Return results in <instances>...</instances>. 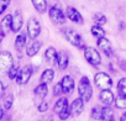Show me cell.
<instances>
[{
  "instance_id": "obj_19",
  "label": "cell",
  "mask_w": 126,
  "mask_h": 121,
  "mask_svg": "<svg viewBox=\"0 0 126 121\" xmlns=\"http://www.w3.org/2000/svg\"><path fill=\"white\" fill-rule=\"evenodd\" d=\"M47 91H48L47 84H46V83H41L40 85L36 87V89H35V95H36L38 99H45V96L47 95Z\"/></svg>"
},
{
  "instance_id": "obj_20",
  "label": "cell",
  "mask_w": 126,
  "mask_h": 121,
  "mask_svg": "<svg viewBox=\"0 0 126 121\" xmlns=\"http://www.w3.org/2000/svg\"><path fill=\"white\" fill-rule=\"evenodd\" d=\"M32 5L38 13H45L47 10V1L46 0H31Z\"/></svg>"
},
{
  "instance_id": "obj_16",
  "label": "cell",
  "mask_w": 126,
  "mask_h": 121,
  "mask_svg": "<svg viewBox=\"0 0 126 121\" xmlns=\"http://www.w3.org/2000/svg\"><path fill=\"white\" fill-rule=\"evenodd\" d=\"M41 46H42V42H40V41H33L31 45L27 46L26 54H27L29 57H33L35 54L38 53V51L41 49Z\"/></svg>"
},
{
  "instance_id": "obj_40",
  "label": "cell",
  "mask_w": 126,
  "mask_h": 121,
  "mask_svg": "<svg viewBox=\"0 0 126 121\" xmlns=\"http://www.w3.org/2000/svg\"><path fill=\"white\" fill-rule=\"evenodd\" d=\"M109 121H116V120H114V119H111V120H109Z\"/></svg>"
},
{
  "instance_id": "obj_30",
  "label": "cell",
  "mask_w": 126,
  "mask_h": 121,
  "mask_svg": "<svg viewBox=\"0 0 126 121\" xmlns=\"http://www.w3.org/2000/svg\"><path fill=\"white\" fill-rule=\"evenodd\" d=\"M19 67L17 66H13L9 71H8V76H9V78L10 79H16V77H17V74H19Z\"/></svg>"
},
{
  "instance_id": "obj_12",
  "label": "cell",
  "mask_w": 126,
  "mask_h": 121,
  "mask_svg": "<svg viewBox=\"0 0 126 121\" xmlns=\"http://www.w3.org/2000/svg\"><path fill=\"white\" fill-rule=\"evenodd\" d=\"M98 47L100 49H103V52L108 56V57H111L114 51H112V47H111V43L110 41L106 38V37H103L100 40H98Z\"/></svg>"
},
{
  "instance_id": "obj_24",
  "label": "cell",
  "mask_w": 126,
  "mask_h": 121,
  "mask_svg": "<svg viewBox=\"0 0 126 121\" xmlns=\"http://www.w3.org/2000/svg\"><path fill=\"white\" fill-rule=\"evenodd\" d=\"M25 45H26V35L25 33L17 35V37L15 40V47H16V49L17 51H21L25 47Z\"/></svg>"
},
{
  "instance_id": "obj_39",
  "label": "cell",
  "mask_w": 126,
  "mask_h": 121,
  "mask_svg": "<svg viewBox=\"0 0 126 121\" xmlns=\"http://www.w3.org/2000/svg\"><path fill=\"white\" fill-rule=\"evenodd\" d=\"M4 36H5V35L3 33V31H1V30H0V42H1V41H3V38H4Z\"/></svg>"
},
{
  "instance_id": "obj_37",
  "label": "cell",
  "mask_w": 126,
  "mask_h": 121,
  "mask_svg": "<svg viewBox=\"0 0 126 121\" xmlns=\"http://www.w3.org/2000/svg\"><path fill=\"white\" fill-rule=\"evenodd\" d=\"M3 116H4V109H3L1 106H0V120L3 119Z\"/></svg>"
},
{
  "instance_id": "obj_35",
  "label": "cell",
  "mask_w": 126,
  "mask_h": 121,
  "mask_svg": "<svg viewBox=\"0 0 126 121\" xmlns=\"http://www.w3.org/2000/svg\"><path fill=\"white\" fill-rule=\"evenodd\" d=\"M61 93H63V90H62V84H61V83H57L56 87H54L53 94H54V95H59Z\"/></svg>"
},
{
  "instance_id": "obj_8",
  "label": "cell",
  "mask_w": 126,
  "mask_h": 121,
  "mask_svg": "<svg viewBox=\"0 0 126 121\" xmlns=\"http://www.w3.org/2000/svg\"><path fill=\"white\" fill-rule=\"evenodd\" d=\"M41 32V25L40 22L35 19V17H31L29 21H27V33L31 38H36Z\"/></svg>"
},
{
  "instance_id": "obj_26",
  "label": "cell",
  "mask_w": 126,
  "mask_h": 121,
  "mask_svg": "<svg viewBox=\"0 0 126 121\" xmlns=\"http://www.w3.org/2000/svg\"><path fill=\"white\" fill-rule=\"evenodd\" d=\"M93 19H94V21H95V25L103 26L104 24H106V16H105L104 14H101V13H96V14H94Z\"/></svg>"
},
{
  "instance_id": "obj_14",
  "label": "cell",
  "mask_w": 126,
  "mask_h": 121,
  "mask_svg": "<svg viewBox=\"0 0 126 121\" xmlns=\"http://www.w3.org/2000/svg\"><path fill=\"white\" fill-rule=\"evenodd\" d=\"M115 96H114V94H112V91L111 90H109V89H106V90H103L101 93H100V100L103 101V104L104 105H111L115 100Z\"/></svg>"
},
{
  "instance_id": "obj_25",
  "label": "cell",
  "mask_w": 126,
  "mask_h": 121,
  "mask_svg": "<svg viewBox=\"0 0 126 121\" xmlns=\"http://www.w3.org/2000/svg\"><path fill=\"white\" fill-rule=\"evenodd\" d=\"M101 111H103V120L109 121V120L112 119V116H114V111H112V109H111L109 105H105L104 107H101Z\"/></svg>"
},
{
  "instance_id": "obj_21",
  "label": "cell",
  "mask_w": 126,
  "mask_h": 121,
  "mask_svg": "<svg viewBox=\"0 0 126 121\" xmlns=\"http://www.w3.org/2000/svg\"><path fill=\"white\" fill-rule=\"evenodd\" d=\"M92 33H93V36H94L96 40H100V38L105 37V31H104L103 27L99 26V25H93V26H92Z\"/></svg>"
},
{
  "instance_id": "obj_1",
  "label": "cell",
  "mask_w": 126,
  "mask_h": 121,
  "mask_svg": "<svg viewBox=\"0 0 126 121\" xmlns=\"http://www.w3.org/2000/svg\"><path fill=\"white\" fill-rule=\"evenodd\" d=\"M78 93H79V96L83 101H89L92 95H93V89H92V85H90V82L88 79V77H83L79 82V85H78Z\"/></svg>"
},
{
  "instance_id": "obj_31",
  "label": "cell",
  "mask_w": 126,
  "mask_h": 121,
  "mask_svg": "<svg viewBox=\"0 0 126 121\" xmlns=\"http://www.w3.org/2000/svg\"><path fill=\"white\" fill-rule=\"evenodd\" d=\"M58 116H59V119H61V120H67V119L71 116V109L67 106L66 109H63V110L58 114Z\"/></svg>"
},
{
  "instance_id": "obj_18",
  "label": "cell",
  "mask_w": 126,
  "mask_h": 121,
  "mask_svg": "<svg viewBox=\"0 0 126 121\" xmlns=\"http://www.w3.org/2000/svg\"><path fill=\"white\" fill-rule=\"evenodd\" d=\"M57 51L53 48V47H48L45 52V57H46V60L48 63L53 64V63H57Z\"/></svg>"
},
{
  "instance_id": "obj_17",
  "label": "cell",
  "mask_w": 126,
  "mask_h": 121,
  "mask_svg": "<svg viewBox=\"0 0 126 121\" xmlns=\"http://www.w3.org/2000/svg\"><path fill=\"white\" fill-rule=\"evenodd\" d=\"M11 20H13V15H6L0 22V30L3 31L4 35H6L9 30H11Z\"/></svg>"
},
{
  "instance_id": "obj_9",
  "label": "cell",
  "mask_w": 126,
  "mask_h": 121,
  "mask_svg": "<svg viewBox=\"0 0 126 121\" xmlns=\"http://www.w3.org/2000/svg\"><path fill=\"white\" fill-rule=\"evenodd\" d=\"M22 24H24L22 14L20 11H15V14L13 15V20H11V31L19 32L22 27Z\"/></svg>"
},
{
  "instance_id": "obj_15",
  "label": "cell",
  "mask_w": 126,
  "mask_h": 121,
  "mask_svg": "<svg viewBox=\"0 0 126 121\" xmlns=\"http://www.w3.org/2000/svg\"><path fill=\"white\" fill-rule=\"evenodd\" d=\"M68 63H69L68 56L64 52H59L57 54V66H58V68L59 69H66L68 67Z\"/></svg>"
},
{
  "instance_id": "obj_5",
  "label": "cell",
  "mask_w": 126,
  "mask_h": 121,
  "mask_svg": "<svg viewBox=\"0 0 126 121\" xmlns=\"http://www.w3.org/2000/svg\"><path fill=\"white\" fill-rule=\"evenodd\" d=\"M94 82H95L96 87L100 88V89H103V90L110 89V88L112 87V80H111V78H110L106 73H104V72L96 73L95 77H94Z\"/></svg>"
},
{
  "instance_id": "obj_4",
  "label": "cell",
  "mask_w": 126,
  "mask_h": 121,
  "mask_svg": "<svg viewBox=\"0 0 126 121\" xmlns=\"http://www.w3.org/2000/svg\"><path fill=\"white\" fill-rule=\"evenodd\" d=\"M84 57L87 59V62L94 67H98L101 63V57L99 54V52L93 48V47H85L84 49Z\"/></svg>"
},
{
  "instance_id": "obj_13",
  "label": "cell",
  "mask_w": 126,
  "mask_h": 121,
  "mask_svg": "<svg viewBox=\"0 0 126 121\" xmlns=\"http://www.w3.org/2000/svg\"><path fill=\"white\" fill-rule=\"evenodd\" d=\"M83 107H84V101L82 99H76L73 103H72V106H71V114L73 116H79L83 111Z\"/></svg>"
},
{
  "instance_id": "obj_38",
  "label": "cell",
  "mask_w": 126,
  "mask_h": 121,
  "mask_svg": "<svg viewBox=\"0 0 126 121\" xmlns=\"http://www.w3.org/2000/svg\"><path fill=\"white\" fill-rule=\"evenodd\" d=\"M120 121H126V112L121 115V119H120Z\"/></svg>"
},
{
  "instance_id": "obj_3",
  "label": "cell",
  "mask_w": 126,
  "mask_h": 121,
  "mask_svg": "<svg viewBox=\"0 0 126 121\" xmlns=\"http://www.w3.org/2000/svg\"><path fill=\"white\" fill-rule=\"evenodd\" d=\"M48 15H49V19L52 20V22L56 25H63L66 22V15L59 5H53L49 9Z\"/></svg>"
},
{
  "instance_id": "obj_22",
  "label": "cell",
  "mask_w": 126,
  "mask_h": 121,
  "mask_svg": "<svg viewBox=\"0 0 126 121\" xmlns=\"http://www.w3.org/2000/svg\"><path fill=\"white\" fill-rule=\"evenodd\" d=\"M53 79H54V72H53L52 69H46V71L42 73V76H41L42 83H46V84L51 83Z\"/></svg>"
},
{
  "instance_id": "obj_7",
  "label": "cell",
  "mask_w": 126,
  "mask_h": 121,
  "mask_svg": "<svg viewBox=\"0 0 126 121\" xmlns=\"http://www.w3.org/2000/svg\"><path fill=\"white\" fill-rule=\"evenodd\" d=\"M31 76H32V68L30 66H25L22 69L19 71V74H17V77H16L15 80H16L17 84L24 85V84H26L30 80Z\"/></svg>"
},
{
  "instance_id": "obj_34",
  "label": "cell",
  "mask_w": 126,
  "mask_h": 121,
  "mask_svg": "<svg viewBox=\"0 0 126 121\" xmlns=\"http://www.w3.org/2000/svg\"><path fill=\"white\" fill-rule=\"evenodd\" d=\"M47 109H48V103L47 101H42L38 105V111L40 112H45V111H47Z\"/></svg>"
},
{
  "instance_id": "obj_33",
  "label": "cell",
  "mask_w": 126,
  "mask_h": 121,
  "mask_svg": "<svg viewBox=\"0 0 126 121\" xmlns=\"http://www.w3.org/2000/svg\"><path fill=\"white\" fill-rule=\"evenodd\" d=\"M10 1L11 0H0V15L8 9V6L10 5Z\"/></svg>"
},
{
  "instance_id": "obj_6",
  "label": "cell",
  "mask_w": 126,
  "mask_h": 121,
  "mask_svg": "<svg viewBox=\"0 0 126 121\" xmlns=\"http://www.w3.org/2000/svg\"><path fill=\"white\" fill-rule=\"evenodd\" d=\"M14 66L13 54L8 51L0 52V72H8Z\"/></svg>"
},
{
  "instance_id": "obj_28",
  "label": "cell",
  "mask_w": 126,
  "mask_h": 121,
  "mask_svg": "<svg viewBox=\"0 0 126 121\" xmlns=\"http://www.w3.org/2000/svg\"><path fill=\"white\" fill-rule=\"evenodd\" d=\"M119 95H126V78H121L117 83Z\"/></svg>"
},
{
  "instance_id": "obj_27",
  "label": "cell",
  "mask_w": 126,
  "mask_h": 121,
  "mask_svg": "<svg viewBox=\"0 0 126 121\" xmlns=\"http://www.w3.org/2000/svg\"><path fill=\"white\" fill-rule=\"evenodd\" d=\"M90 115H92V117L95 119V120H103V111H101V107H99V106L93 107Z\"/></svg>"
},
{
  "instance_id": "obj_11",
  "label": "cell",
  "mask_w": 126,
  "mask_h": 121,
  "mask_svg": "<svg viewBox=\"0 0 126 121\" xmlns=\"http://www.w3.org/2000/svg\"><path fill=\"white\" fill-rule=\"evenodd\" d=\"M67 17L74 24H83V17H82L80 13L73 6L67 8Z\"/></svg>"
},
{
  "instance_id": "obj_36",
  "label": "cell",
  "mask_w": 126,
  "mask_h": 121,
  "mask_svg": "<svg viewBox=\"0 0 126 121\" xmlns=\"http://www.w3.org/2000/svg\"><path fill=\"white\" fill-rule=\"evenodd\" d=\"M3 93H4V85H3L1 80H0V96L3 95Z\"/></svg>"
},
{
  "instance_id": "obj_2",
  "label": "cell",
  "mask_w": 126,
  "mask_h": 121,
  "mask_svg": "<svg viewBox=\"0 0 126 121\" xmlns=\"http://www.w3.org/2000/svg\"><path fill=\"white\" fill-rule=\"evenodd\" d=\"M63 35H64L66 40H67L71 45H73L74 47L80 48V49H85V46H84V43H83L82 36H80L78 32H76L74 30L67 29V30L63 31Z\"/></svg>"
},
{
  "instance_id": "obj_29",
  "label": "cell",
  "mask_w": 126,
  "mask_h": 121,
  "mask_svg": "<svg viewBox=\"0 0 126 121\" xmlns=\"http://www.w3.org/2000/svg\"><path fill=\"white\" fill-rule=\"evenodd\" d=\"M115 104L119 109H126V95H119L115 100Z\"/></svg>"
},
{
  "instance_id": "obj_10",
  "label": "cell",
  "mask_w": 126,
  "mask_h": 121,
  "mask_svg": "<svg viewBox=\"0 0 126 121\" xmlns=\"http://www.w3.org/2000/svg\"><path fill=\"white\" fill-rule=\"evenodd\" d=\"M62 90L63 93H66V94H72L73 90H74V80L71 76H66V77H63L62 82Z\"/></svg>"
},
{
  "instance_id": "obj_32",
  "label": "cell",
  "mask_w": 126,
  "mask_h": 121,
  "mask_svg": "<svg viewBox=\"0 0 126 121\" xmlns=\"http://www.w3.org/2000/svg\"><path fill=\"white\" fill-rule=\"evenodd\" d=\"M13 101H14V98H13V95L11 94H9L5 99H4V109H10L11 106H13Z\"/></svg>"
},
{
  "instance_id": "obj_23",
  "label": "cell",
  "mask_w": 126,
  "mask_h": 121,
  "mask_svg": "<svg viewBox=\"0 0 126 121\" xmlns=\"http://www.w3.org/2000/svg\"><path fill=\"white\" fill-rule=\"evenodd\" d=\"M67 106H68V99L61 98V99L57 100V103H56V105H54V111H56L57 114H59L63 109H66Z\"/></svg>"
}]
</instances>
